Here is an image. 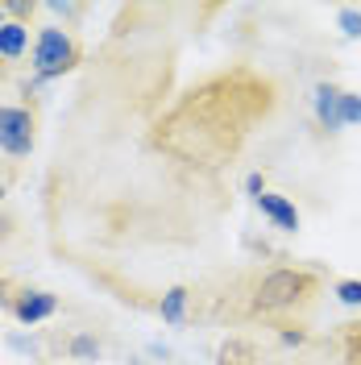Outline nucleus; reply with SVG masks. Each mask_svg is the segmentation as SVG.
I'll list each match as a JSON object with an SVG mask.
<instances>
[{
  "instance_id": "obj_12",
  "label": "nucleus",
  "mask_w": 361,
  "mask_h": 365,
  "mask_svg": "<svg viewBox=\"0 0 361 365\" xmlns=\"http://www.w3.org/2000/svg\"><path fill=\"white\" fill-rule=\"evenodd\" d=\"M337 25H340V34H345V38H361V9H340Z\"/></svg>"
},
{
  "instance_id": "obj_1",
  "label": "nucleus",
  "mask_w": 361,
  "mask_h": 365,
  "mask_svg": "<svg viewBox=\"0 0 361 365\" xmlns=\"http://www.w3.org/2000/svg\"><path fill=\"white\" fill-rule=\"evenodd\" d=\"M79 63V46L63 25H42L38 38H34V50H29V67L34 75H42L46 83L50 79H63L67 71H75Z\"/></svg>"
},
{
  "instance_id": "obj_6",
  "label": "nucleus",
  "mask_w": 361,
  "mask_h": 365,
  "mask_svg": "<svg viewBox=\"0 0 361 365\" xmlns=\"http://www.w3.org/2000/svg\"><path fill=\"white\" fill-rule=\"evenodd\" d=\"M312 104H316V120L328 129V133H340V88L337 83H316L312 91Z\"/></svg>"
},
{
  "instance_id": "obj_13",
  "label": "nucleus",
  "mask_w": 361,
  "mask_h": 365,
  "mask_svg": "<svg viewBox=\"0 0 361 365\" xmlns=\"http://www.w3.org/2000/svg\"><path fill=\"white\" fill-rule=\"evenodd\" d=\"M29 13H34V4H25V0L4 4V17H9V21H21V17H29Z\"/></svg>"
},
{
  "instance_id": "obj_3",
  "label": "nucleus",
  "mask_w": 361,
  "mask_h": 365,
  "mask_svg": "<svg viewBox=\"0 0 361 365\" xmlns=\"http://www.w3.org/2000/svg\"><path fill=\"white\" fill-rule=\"evenodd\" d=\"M34 129H38V116L29 104H0V154L29 158L34 154Z\"/></svg>"
},
{
  "instance_id": "obj_10",
  "label": "nucleus",
  "mask_w": 361,
  "mask_h": 365,
  "mask_svg": "<svg viewBox=\"0 0 361 365\" xmlns=\"http://www.w3.org/2000/svg\"><path fill=\"white\" fill-rule=\"evenodd\" d=\"M332 295L345 303V307H361V278H340L332 287Z\"/></svg>"
},
{
  "instance_id": "obj_8",
  "label": "nucleus",
  "mask_w": 361,
  "mask_h": 365,
  "mask_svg": "<svg viewBox=\"0 0 361 365\" xmlns=\"http://www.w3.org/2000/svg\"><path fill=\"white\" fill-rule=\"evenodd\" d=\"M187 299H191L187 287H171L158 303V316L166 319V324H183V319H187Z\"/></svg>"
},
{
  "instance_id": "obj_4",
  "label": "nucleus",
  "mask_w": 361,
  "mask_h": 365,
  "mask_svg": "<svg viewBox=\"0 0 361 365\" xmlns=\"http://www.w3.org/2000/svg\"><path fill=\"white\" fill-rule=\"evenodd\" d=\"M54 312H59V295H50V291H21V295L13 299V316H17V324H25V328L50 319Z\"/></svg>"
},
{
  "instance_id": "obj_7",
  "label": "nucleus",
  "mask_w": 361,
  "mask_h": 365,
  "mask_svg": "<svg viewBox=\"0 0 361 365\" xmlns=\"http://www.w3.org/2000/svg\"><path fill=\"white\" fill-rule=\"evenodd\" d=\"M29 46V25L25 21H4L0 25V58H21Z\"/></svg>"
},
{
  "instance_id": "obj_5",
  "label": "nucleus",
  "mask_w": 361,
  "mask_h": 365,
  "mask_svg": "<svg viewBox=\"0 0 361 365\" xmlns=\"http://www.w3.org/2000/svg\"><path fill=\"white\" fill-rule=\"evenodd\" d=\"M253 204H258V212H262L274 228H283V232H295V228H299V207H295L287 195H278V191H262Z\"/></svg>"
},
{
  "instance_id": "obj_15",
  "label": "nucleus",
  "mask_w": 361,
  "mask_h": 365,
  "mask_svg": "<svg viewBox=\"0 0 361 365\" xmlns=\"http://www.w3.org/2000/svg\"><path fill=\"white\" fill-rule=\"evenodd\" d=\"M0 204H4V182H0Z\"/></svg>"
},
{
  "instance_id": "obj_14",
  "label": "nucleus",
  "mask_w": 361,
  "mask_h": 365,
  "mask_svg": "<svg viewBox=\"0 0 361 365\" xmlns=\"http://www.w3.org/2000/svg\"><path fill=\"white\" fill-rule=\"evenodd\" d=\"M245 191H249V195H253V200H258V195L266 191V179H262L258 170H253V175H245Z\"/></svg>"
},
{
  "instance_id": "obj_9",
  "label": "nucleus",
  "mask_w": 361,
  "mask_h": 365,
  "mask_svg": "<svg viewBox=\"0 0 361 365\" xmlns=\"http://www.w3.org/2000/svg\"><path fill=\"white\" fill-rule=\"evenodd\" d=\"M67 353L75 357V361H100V341L96 336H88V332H79V336H71V344H67Z\"/></svg>"
},
{
  "instance_id": "obj_11",
  "label": "nucleus",
  "mask_w": 361,
  "mask_h": 365,
  "mask_svg": "<svg viewBox=\"0 0 361 365\" xmlns=\"http://www.w3.org/2000/svg\"><path fill=\"white\" fill-rule=\"evenodd\" d=\"M340 125H361V96L340 91Z\"/></svg>"
},
{
  "instance_id": "obj_2",
  "label": "nucleus",
  "mask_w": 361,
  "mask_h": 365,
  "mask_svg": "<svg viewBox=\"0 0 361 365\" xmlns=\"http://www.w3.org/2000/svg\"><path fill=\"white\" fill-rule=\"evenodd\" d=\"M307 291H312V274L283 266V270H270L258 282V307L262 312H283V307H295Z\"/></svg>"
},
{
  "instance_id": "obj_16",
  "label": "nucleus",
  "mask_w": 361,
  "mask_h": 365,
  "mask_svg": "<svg viewBox=\"0 0 361 365\" xmlns=\"http://www.w3.org/2000/svg\"><path fill=\"white\" fill-rule=\"evenodd\" d=\"M4 21H9V17H4V9H0V25H4Z\"/></svg>"
}]
</instances>
